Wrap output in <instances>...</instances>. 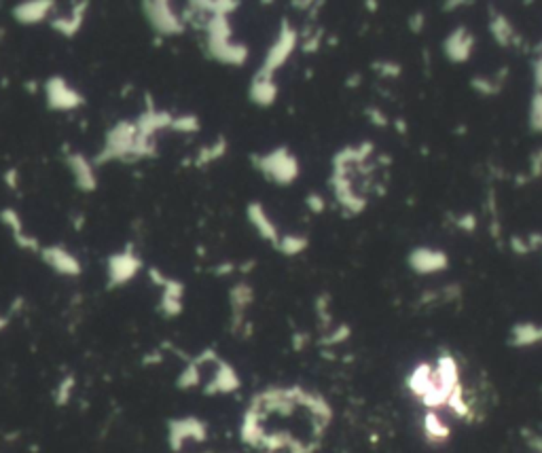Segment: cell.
Returning a JSON list of instances; mask_svg holds the SVG:
<instances>
[{"instance_id": "f546056e", "label": "cell", "mask_w": 542, "mask_h": 453, "mask_svg": "<svg viewBox=\"0 0 542 453\" xmlns=\"http://www.w3.org/2000/svg\"><path fill=\"white\" fill-rule=\"evenodd\" d=\"M350 337V326H339L337 331H332L330 335H326L320 343L322 345H337L341 341H346Z\"/></svg>"}, {"instance_id": "9a60e30c", "label": "cell", "mask_w": 542, "mask_h": 453, "mask_svg": "<svg viewBox=\"0 0 542 453\" xmlns=\"http://www.w3.org/2000/svg\"><path fill=\"white\" fill-rule=\"evenodd\" d=\"M246 216H248L250 225L257 229V233H259L263 239H267V241H271L273 246H278V241H280V231H278L276 223L269 219V214L265 212V208H263L259 201H250V203H248Z\"/></svg>"}, {"instance_id": "d6986e66", "label": "cell", "mask_w": 542, "mask_h": 453, "mask_svg": "<svg viewBox=\"0 0 542 453\" xmlns=\"http://www.w3.org/2000/svg\"><path fill=\"white\" fill-rule=\"evenodd\" d=\"M250 100H253L257 106L267 108L276 102L278 98V83L276 78H263V76H255L253 85H250Z\"/></svg>"}, {"instance_id": "74e56055", "label": "cell", "mask_w": 542, "mask_h": 453, "mask_svg": "<svg viewBox=\"0 0 542 453\" xmlns=\"http://www.w3.org/2000/svg\"><path fill=\"white\" fill-rule=\"evenodd\" d=\"M17 178H19L17 168H11V170H7V174H5V185H7L9 189H17Z\"/></svg>"}, {"instance_id": "ab89813d", "label": "cell", "mask_w": 542, "mask_h": 453, "mask_svg": "<svg viewBox=\"0 0 542 453\" xmlns=\"http://www.w3.org/2000/svg\"><path fill=\"white\" fill-rule=\"evenodd\" d=\"M527 443L534 449V453H542V434H534Z\"/></svg>"}, {"instance_id": "7402d4cb", "label": "cell", "mask_w": 542, "mask_h": 453, "mask_svg": "<svg viewBox=\"0 0 542 453\" xmlns=\"http://www.w3.org/2000/svg\"><path fill=\"white\" fill-rule=\"evenodd\" d=\"M424 434L430 443L443 445L451 436V428L445 424V420L437 413V411H428L424 416Z\"/></svg>"}, {"instance_id": "ac0fdd59", "label": "cell", "mask_w": 542, "mask_h": 453, "mask_svg": "<svg viewBox=\"0 0 542 453\" xmlns=\"http://www.w3.org/2000/svg\"><path fill=\"white\" fill-rule=\"evenodd\" d=\"M239 388V377L235 373V368L223 360H217V373L210 382V386L205 388L208 394H229Z\"/></svg>"}, {"instance_id": "4dcf8cb0", "label": "cell", "mask_w": 542, "mask_h": 453, "mask_svg": "<svg viewBox=\"0 0 542 453\" xmlns=\"http://www.w3.org/2000/svg\"><path fill=\"white\" fill-rule=\"evenodd\" d=\"M305 203H307V208H310L312 212H316V214L324 212V208H326V201H324V197H322V195H318V193H310V195H307V199H305Z\"/></svg>"}, {"instance_id": "4fadbf2b", "label": "cell", "mask_w": 542, "mask_h": 453, "mask_svg": "<svg viewBox=\"0 0 542 453\" xmlns=\"http://www.w3.org/2000/svg\"><path fill=\"white\" fill-rule=\"evenodd\" d=\"M208 53L221 64L229 66H244L248 60V47L242 43H233L231 38L227 40H208Z\"/></svg>"}, {"instance_id": "8992f818", "label": "cell", "mask_w": 542, "mask_h": 453, "mask_svg": "<svg viewBox=\"0 0 542 453\" xmlns=\"http://www.w3.org/2000/svg\"><path fill=\"white\" fill-rule=\"evenodd\" d=\"M151 277L157 286H161V301H159V311L168 318L180 316L183 311V295H185V284L178 280L165 277L159 269H151Z\"/></svg>"}, {"instance_id": "2e32d148", "label": "cell", "mask_w": 542, "mask_h": 453, "mask_svg": "<svg viewBox=\"0 0 542 453\" xmlns=\"http://www.w3.org/2000/svg\"><path fill=\"white\" fill-rule=\"evenodd\" d=\"M255 301V291L253 286H250L248 282H237L231 293H229V303H231V311H233V331H237V328L244 324V311L248 309V305Z\"/></svg>"}, {"instance_id": "ffe728a7", "label": "cell", "mask_w": 542, "mask_h": 453, "mask_svg": "<svg viewBox=\"0 0 542 453\" xmlns=\"http://www.w3.org/2000/svg\"><path fill=\"white\" fill-rule=\"evenodd\" d=\"M432 377H434V366L428 362H422L420 366L413 368V373L407 379V386L413 392V396H418L422 400L428 394V390L432 388Z\"/></svg>"}, {"instance_id": "30bf717a", "label": "cell", "mask_w": 542, "mask_h": 453, "mask_svg": "<svg viewBox=\"0 0 542 453\" xmlns=\"http://www.w3.org/2000/svg\"><path fill=\"white\" fill-rule=\"evenodd\" d=\"M409 267L411 271L420 275L441 273L449 267V257L439 248H428V246H420V248L411 250L409 255Z\"/></svg>"}, {"instance_id": "4316f807", "label": "cell", "mask_w": 542, "mask_h": 453, "mask_svg": "<svg viewBox=\"0 0 542 453\" xmlns=\"http://www.w3.org/2000/svg\"><path fill=\"white\" fill-rule=\"evenodd\" d=\"M530 130L534 134H542V92H534L532 100H530Z\"/></svg>"}, {"instance_id": "1f68e13d", "label": "cell", "mask_w": 542, "mask_h": 453, "mask_svg": "<svg viewBox=\"0 0 542 453\" xmlns=\"http://www.w3.org/2000/svg\"><path fill=\"white\" fill-rule=\"evenodd\" d=\"M455 225L460 227L462 231H475L477 229V216L473 212H466L460 219H455Z\"/></svg>"}, {"instance_id": "60d3db41", "label": "cell", "mask_w": 542, "mask_h": 453, "mask_svg": "<svg viewBox=\"0 0 542 453\" xmlns=\"http://www.w3.org/2000/svg\"><path fill=\"white\" fill-rule=\"evenodd\" d=\"M9 326V316H0V331H5Z\"/></svg>"}, {"instance_id": "d590c367", "label": "cell", "mask_w": 542, "mask_h": 453, "mask_svg": "<svg viewBox=\"0 0 542 453\" xmlns=\"http://www.w3.org/2000/svg\"><path fill=\"white\" fill-rule=\"evenodd\" d=\"M409 26H411V32H422V28H424V13L418 11L415 15H411Z\"/></svg>"}, {"instance_id": "3957f363", "label": "cell", "mask_w": 542, "mask_h": 453, "mask_svg": "<svg viewBox=\"0 0 542 453\" xmlns=\"http://www.w3.org/2000/svg\"><path fill=\"white\" fill-rule=\"evenodd\" d=\"M142 7H144L146 22L151 24V28L157 34H161V36H176V34L185 32L187 26L183 22V15L176 13L170 3H165V0H157V3H142Z\"/></svg>"}, {"instance_id": "f35d334b", "label": "cell", "mask_w": 542, "mask_h": 453, "mask_svg": "<svg viewBox=\"0 0 542 453\" xmlns=\"http://www.w3.org/2000/svg\"><path fill=\"white\" fill-rule=\"evenodd\" d=\"M534 76H536L538 92H542V55L534 62Z\"/></svg>"}, {"instance_id": "d4e9b609", "label": "cell", "mask_w": 542, "mask_h": 453, "mask_svg": "<svg viewBox=\"0 0 542 453\" xmlns=\"http://www.w3.org/2000/svg\"><path fill=\"white\" fill-rule=\"evenodd\" d=\"M307 246H310V239L305 235H282L276 248L286 257H295V255H301Z\"/></svg>"}, {"instance_id": "6da1fadb", "label": "cell", "mask_w": 542, "mask_h": 453, "mask_svg": "<svg viewBox=\"0 0 542 453\" xmlns=\"http://www.w3.org/2000/svg\"><path fill=\"white\" fill-rule=\"evenodd\" d=\"M253 163H255V168L261 170L269 180H273L276 185H282V187L293 185L295 178L299 176V161L288 151V146L273 148L267 155H253Z\"/></svg>"}, {"instance_id": "277c9868", "label": "cell", "mask_w": 542, "mask_h": 453, "mask_svg": "<svg viewBox=\"0 0 542 453\" xmlns=\"http://www.w3.org/2000/svg\"><path fill=\"white\" fill-rule=\"evenodd\" d=\"M142 269L140 257L134 253L132 243H128L121 253H115L106 261V275H108V288L125 286L138 271Z\"/></svg>"}, {"instance_id": "9c48e42d", "label": "cell", "mask_w": 542, "mask_h": 453, "mask_svg": "<svg viewBox=\"0 0 542 453\" xmlns=\"http://www.w3.org/2000/svg\"><path fill=\"white\" fill-rule=\"evenodd\" d=\"M475 49V36L466 26H457L449 32V36L443 43V51L449 62L453 64H464L471 60Z\"/></svg>"}, {"instance_id": "e575fe53", "label": "cell", "mask_w": 542, "mask_h": 453, "mask_svg": "<svg viewBox=\"0 0 542 453\" xmlns=\"http://www.w3.org/2000/svg\"><path fill=\"white\" fill-rule=\"evenodd\" d=\"M511 243H513V250L519 253V255H527V253H532V246H530L527 241H523L521 237H513Z\"/></svg>"}, {"instance_id": "44dd1931", "label": "cell", "mask_w": 542, "mask_h": 453, "mask_svg": "<svg viewBox=\"0 0 542 453\" xmlns=\"http://www.w3.org/2000/svg\"><path fill=\"white\" fill-rule=\"evenodd\" d=\"M542 343V326L534 322H521L515 324L511 331V345L515 348H530Z\"/></svg>"}, {"instance_id": "f1b7e54d", "label": "cell", "mask_w": 542, "mask_h": 453, "mask_svg": "<svg viewBox=\"0 0 542 453\" xmlns=\"http://www.w3.org/2000/svg\"><path fill=\"white\" fill-rule=\"evenodd\" d=\"M471 85H473V89H477V94H481V96H493V94H498V89H500V80L489 78V76H475V78L471 80Z\"/></svg>"}, {"instance_id": "ba28073f", "label": "cell", "mask_w": 542, "mask_h": 453, "mask_svg": "<svg viewBox=\"0 0 542 453\" xmlns=\"http://www.w3.org/2000/svg\"><path fill=\"white\" fill-rule=\"evenodd\" d=\"M66 166L74 178V185L83 193H94L98 189V176H96V166L94 161H90L83 153L70 151L66 155Z\"/></svg>"}, {"instance_id": "83f0119b", "label": "cell", "mask_w": 542, "mask_h": 453, "mask_svg": "<svg viewBox=\"0 0 542 453\" xmlns=\"http://www.w3.org/2000/svg\"><path fill=\"white\" fill-rule=\"evenodd\" d=\"M170 130L180 132V134H195V132H199V119L195 114H178L172 119Z\"/></svg>"}, {"instance_id": "484cf974", "label": "cell", "mask_w": 542, "mask_h": 453, "mask_svg": "<svg viewBox=\"0 0 542 453\" xmlns=\"http://www.w3.org/2000/svg\"><path fill=\"white\" fill-rule=\"evenodd\" d=\"M197 11H201V13H205V15H223V17H229V13H233L237 7H239V3H229V0H214V3H210V0H205V3H191Z\"/></svg>"}, {"instance_id": "5b68a950", "label": "cell", "mask_w": 542, "mask_h": 453, "mask_svg": "<svg viewBox=\"0 0 542 453\" xmlns=\"http://www.w3.org/2000/svg\"><path fill=\"white\" fill-rule=\"evenodd\" d=\"M45 100H47V108L64 112V110H74L85 104V98H83L64 76H51L45 83Z\"/></svg>"}, {"instance_id": "cb8c5ba5", "label": "cell", "mask_w": 542, "mask_h": 453, "mask_svg": "<svg viewBox=\"0 0 542 453\" xmlns=\"http://www.w3.org/2000/svg\"><path fill=\"white\" fill-rule=\"evenodd\" d=\"M225 153H227V140L221 136L214 144H205V146L197 153L195 166L201 168V166H208V163H212V161H219Z\"/></svg>"}, {"instance_id": "d6a6232c", "label": "cell", "mask_w": 542, "mask_h": 453, "mask_svg": "<svg viewBox=\"0 0 542 453\" xmlns=\"http://www.w3.org/2000/svg\"><path fill=\"white\" fill-rule=\"evenodd\" d=\"M530 176H532V178H540V176H542V148H538V151L532 155V170H530Z\"/></svg>"}, {"instance_id": "8fae6325", "label": "cell", "mask_w": 542, "mask_h": 453, "mask_svg": "<svg viewBox=\"0 0 542 453\" xmlns=\"http://www.w3.org/2000/svg\"><path fill=\"white\" fill-rule=\"evenodd\" d=\"M208 436V428L197 418H185L170 422V445L174 451H180L185 443H201Z\"/></svg>"}, {"instance_id": "836d02e7", "label": "cell", "mask_w": 542, "mask_h": 453, "mask_svg": "<svg viewBox=\"0 0 542 453\" xmlns=\"http://www.w3.org/2000/svg\"><path fill=\"white\" fill-rule=\"evenodd\" d=\"M375 68H380L384 76H398L400 74V66L394 62H382V64H373Z\"/></svg>"}, {"instance_id": "5bb4252c", "label": "cell", "mask_w": 542, "mask_h": 453, "mask_svg": "<svg viewBox=\"0 0 542 453\" xmlns=\"http://www.w3.org/2000/svg\"><path fill=\"white\" fill-rule=\"evenodd\" d=\"M0 223H3L11 233H13V239H15V243H17V248H22V250H30V253H40V241L34 237V235H30L26 229H24V223H22V219H19V214L13 210V208H5V210H0Z\"/></svg>"}, {"instance_id": "7a4b0ae2", "label": "cell", "mask_w": 542, "mask_h": 453, "mask_svg": "<svg viewBox=\"0 0 542 453\" xmlns=\"http://www.w3.org/2000/svg\"><path fill=\"white\" fill-rule=\"evenodd\" d=\"M297 43H299V36H297V30L290 26L286 19L282 22V28H280V34L276 38V43L269 47L265 60H263V66L259 68V72L255 76H263V78H273V74L278 72V68H282L286 64V60L293 55V51L297 49Z\"/></svg>"}, {"instance_id": "8d00e7d4", "label": "cell", "mask_w": 542, "mask_h": 453, "mask_svg": "<svg viewBox=\"0 0 542 453\" xmlns=\"http://www.w3.org/2000/svg\"><path fill=\"white\" fill-rule=\"evenodd\" d=\"M366 117L373 119L375 123H378V126H388V119L378 108H366Z\"/></svg>"}, {"instance_id": "7c38bea8", "label": "cell", "mask_w": 542, "mask_h": 453, "mask_svg": "<svg viewBox=\"0 0 542 453\" xmlns=\"http://www.w3.org/2000/svg\"><path fill=\"white\" fill-rule=\"evenodd\" d=\"M53 7L56 5L51 0H26V3L15 5L11 15L22 26H36V24H43L49 19Z\"/></svg>"}, {"instance_id": "52a82bcc", "label": "cell", "mask_w": 542, "mask_h": 453, "mask_svg": "<svg viewBox=\"0 0 542 453\" xmlns=\"http://www.w3.org/2000/svg\"><path fill=\"white\" fill-rule=\"evenodd\" d=\"M38 255H40V259H43V263L47 267H51L60 275L78 277L83 273L81 261L68 248H64V246H43Z\"/></svg>"}, {"instance_id": "603a6c76", "label": "cell", "mask_w": 542, "mask_h": 453, "mask_svg": "<svg viewBox=\"0 0 542 453\" xmlns=\"http://www.w3.org/2000/svg\"><path fill=\"white\" fill-rule=\"evenodd\" d=\"M489 32H491L496 43L502 45V47L511 45V40L515 38V28L507 19V15H502V13H493V17L489 22Z\"/></svg>"}, {"instance_id": "e0dca14e", "label": "cell", "mask_w": 542, "mask_h": 453, "mask_svg": "<svg viewBox=\"0 0 542 453\" xmlns=\"http://www.w3.org/2000/svg\"><path fill=\"white\" fill-rule=\"evenodd\" d=\"M87 7H90L87 3H76V5L68 11V15H58V17H53V19H51V28H53L56 32H60L62 36L72 38V36L83 28Z\"/></svg>"}]
</instances>
